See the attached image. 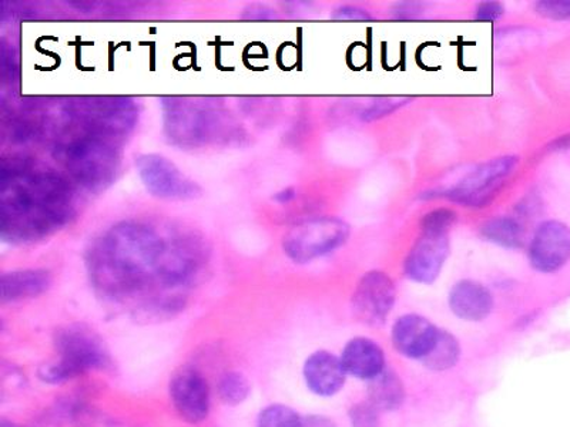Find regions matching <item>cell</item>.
Listing matches in <instances>:
<instances>
[{
    "label": "cell",
    "instance_id": "7",
    "mask_svg": "<svg viewBox=\"0 0 570 427\" xmlns=\"http://www.w3.org/2000/svg\"><path fill=\"white\" fill-rule=\"evenodd\" d=\"M395 301L396 286L391 276L381 271L367 272L354 290V317L368 327H381Z\"/></svg>",
    "mask_w": 570,
    "mask_h": 427
},
{
    "label": "cell",
    "instance_id": "2",
    "mask_svg": "<svg viewBox=\"0 0 570 427\" xmlns=\"http://www.w3.org/2000/svg\"><path fill=\"white\" fill-rule=\"evenodd\" d=\"M76 192L62 173L31 158L2 166V234L12 242L37 241L72 222Z\"/></svg>",
    "mask_w": 570,
    "mask_h": 427
},
{
    "label": "cell",
    "instance_id": "31",
    "mask_svg": "<svg viewBox=\"0 0 570 427\" xmlns=\"http://www.w3.org/2000/svg\"><path fill=\"white\" fill-rule=\"evenodd\" d=\"M0 427H19L15 424H12V422L2 420V424H0Z\"/></svg>",
    "mask_w": 570,
    "mask_h": 427
},
{
    "label": "cell",
    "instance_id": "30",
    "mask_svg": "<svg viewBox=\"0 0 570 427\" xmlns=\"http://www.w3.org/2000/svg\"><path fill=\"white\" fill-rule=\"evenodd\" d=\"M294 194H296V192H294L292 189L284 190L280 192L278 201H282V203H285V201H292L294 199Z\"/></svg>",
    "mask_w": 570,
    "mask_h": 427
},
{
    "label": "cell",
    "instance_id": "24",
    "mask_svg": "<svg viewBox=\"0 0 570 427\" xmlns=\"http://www.w3.org/2000/svg\"><path fill=\"white\" fill-rule=\"evenodd\" d=\"M353 427H381L380 411L368 401L358 402L349 410Z\"/></svg>",
    "mask_w": 570,
    "mask_h": 427
},
{
    "label": "cell",
    "instance_id": "12",
    "mask_svg": "<svg viewBox=\"0 0 570 427\" xmlns=\"http://www.w3.org/2000/svg\"><path fill=\"white\" fill-rule=\"evenodd\" d=\"M439 328L418 313L396 319L392 327V345L409 359L423 360L436 344Z\"/></svg>",
    "mask_w": 570,
    "mask_h": 427
},
{
    "label": "cell",
    "instance_id": "22",
    "mask_svg": "<svg viewBox=\"0 0 570 427\" xmlns=\"http://www.w3.org/2000/svg\"><path fill=\"white\" fill-rule=\"evenodd\" d=\"M411 98L408 97H380L371 102V105L367 106L366 109L359 115V119L363 121H376L382 119L391 112H394L401 107L408 105Z\"/></svg>",
    "mask_w": 570,
    "mask_h": 427
},
{
    "label": "cell",
    "instance_id": "3",
    "mask_svg": "<svg viewBox=\"0 0 570 427\" xmlns=\"http://www.w3.org/2000/svg\"><path fill=\"white\" fill-rule=\"evenodd\" d=\"M58 359L40 370L48 383H63L92 370L106 368L109 356L100 337L84 325L60 328L55 336Z\"/></svg>",
    "mask_w": 570,
    "mask_h": 427
},
{
    "label": "cell",
    "instance_id": "20",
    "mask_svg": "<svg viewBox=\"0 0 570 427\" xmlns=\"http://www.w3.org/2000/svg\"><path fill=\"white\" fill-rule=\"evenodd\" d=\"M217 393L218 398L227 406L241 405L250 396V380L247 379L246 375L237 372V370H230V372H226L219 378Z\"/></svg>",
    "mask_w": 570,
    "mask_h": 427
},
{
    "label": "cell",
    "instance_id": "18",
    "mask_svg": "<svg viewBox=\"0 0 570 427\" xmlns=\"http://www.w3.org/2000/svg\"><path fill=\"white\" fill-rule=\"evenodd\" d=\"M461 358V345L451 332L439 330L436 344L420 363L432 372H446Z\"/></svg>",
    "mask_w": 570,
    "mask_h": 427
},
{
    "label": "cell",
    "instance_id": "25",
    "mask_svg": "<svg viewBox=\"0 0 570 427\" xmlns=\"http://www.w3.org/2000/svg\"><path fill=\"white\" fill-rule=\"evenodd\" d=\"M536 12L541 16L554 19V21H570V0L537 2Z\"/></svg>",
    "mask_w": 570,
    "mask_h": 427
},
{
    "label": "cell",
    "instance_id": "21",
    "mask_svg": "<svg viewBox=\"0 0 570 427\" xmlns=\"http://www.w3.org/2000/svg\"><path fill=\"white\" fill-rule=\"evenodd\" d=\"M257 427H302V416L285 405H270L260 413Z\"/></svg>",
    "mask_w": 570,
    "mask_h": 427
},
{
    "label": "cell",
    "instance_id": "15",
    "mask_svg": "<svg viewBox=\"0 0 570 427\" xmlns=\"http://www.w3.org/2000/svg\"><path fill=\"white\" fill-rule=\"evenodd\" d=\"M450 308L455 317L468 322L487 319L494 309V297L487 286L476 281L464 280L453 285Z\"/></svg>",
    "mask_w": 570,
    "mask_h": 427
},
{
    "label": "cell",
    "instance_id": "19",
    "mask_svg": "<svg viewBox=\"0 0 570 427\" xmlns=\"http://www.w3.org/2000/svg\"><path fill=\"white\" fill-rule=\"evenodd\" d=\"M480 237L495 246L503 248H521L523 246L522 225L511 217H497L489 220L480 227Z\"/></svg>",
    "mask_w": 570,
    "mask_h": 427
},
{
    "label": "cell",
    "instance_id": "14",
    "mask_svg": "<svg viewBox=\"0 0 570 427\" xmlns=\"http://www.w3.org/2000/svg\"><path fill=\"white\" fill-rule=\"evenodd\" d=\"M349 377L371 380L387 368L385 354L381 346L368 337L357 336L344 346L340 356Z\"/></svg>",
    "mask_w": 570,
    "mask_h": 427
},
{
    "label": "cell",
    "instance_id": "4",
    "mask_svg": "<svg viewBox=\"0 0 570 427\" xmlns=\"http://www.w3.org/2000/svg\"><path fill=\"white\" fill-rule=\"evenodd\" d=\"M348 237L349 227L343 220L321 217L294 225L285 234L283 247L289 260L297 264H307L339 250L347 242Z\"/></svg>",
    "mask_w": 570,
    "mask_h": 427
},
{
    "label": "cell",
    "instance_id": "16",
    "mask_svg": "<svg viewBox=\"0 0 570 427\" xmlns=\"http://www.w3.org/2000/svg\"><path fill=\"white\" fill-rule=\"evenodd\" d=\"M51 283L50 274L44 270L13 271L0 280L2 301L17 303L22 299L39 297Z\"/></svg>",
    "mask_w": 570,
    "mask_h": 427
},
{
    "label": "cell",
    "instance_id": "13",
    "mask_svg": "<svg viewBox=\"0 0 570 427\" xmlns=\"http://www.w3.org/2000/svg\"><path fill=\"white\" fill-rule=\"evenodd\" d=\"M302 375L307 388L321 398L336 395L344 388L348 377L340 356L329 351H317L308 356Z\"/></svg>",
    "mask_w": 570,
    "mask_h": 427
},
{
    "label": "cell",
    "instance_id": "26",
    "mask_svg": "<svg viewBox=\"0 0 570 427\" xmlns=\"http://www.w3.org/2000/svg\"><path fill=\"white\" fill-rule=\"evenodd\" d=\"M504 13V9L501 3L498 2H484L478 4L475 12L476 21L494 22L498 21Z\"/></svg>",
    "mask_w": 570,
    "mask_h": 427
},
{
    "label": "cell",
    "instance_id": "1",
    "mask_svg": "<svg viewBox=\"0 0 570 427\" xmlns=\"http://www.w3.org/2000/svg\"><path fill=\"white\" fill-rule=\"evenodd\" d=\"M203 257L202 247L186 234L124 222L93 242L86 262L92 284L103 297L111 301L143 297L147 307L161 311L171 308L176 290L198 274Z\"/></svg>",
    "mask_w": 570,
    "mask_h": 427
},
{
    "label": "cell",
    "instance_id": "6",
    "mask_svg": "<svg viewBox=\"0 0 570 427\" xmlns=\"http://www.w3.org/2000/svg\"><path fill=\"white\" fill-rule=\"evenodd\" d=\"M218 112L213 107L195 106L191 100L173 98L166 107V133L176 143L199 145L209 143L218 133Z\"/></svg>",
    "mask_w": 570,
    "mask_h": 427
},
{
    "label": "cell",
    "instance_id": "28",
    "mask_svg": "<svg viewBox=\"0 0 570 427\" xmlns=\"http://www.w3.org/2000/svg\"><path fill=\"white\" fill-rule=\"evenodd\" d=\"M302 427H336L335 422L324 415L302 416Z\"/></svg>",
    "mask_w": 570,
    "mask_h": 427
},
{
    "label": "cell",
    "instance_id": "29",
    "mask_svg": "<svg viewBox=\"0 0 570 427\" xmlns=\"http://www.w3.org/2000/svg\"><path fill=\"white\" fill-rule=\"evenodd\" d=\"M409 3L401 4V7H396L395 16L399 19H408L417 15V12H415V9H418V7H408Z\"/></svg>",
    "mask_w": 570,
    "mask_h": 427
},
{
    "label": "cell",
    "instance_id": "23",
    "mask_svg": "<svg viewBox=\"0 0 570 427\" xmlns=\"http://www.w3.org/2000/svg\"><path fill=\"white\" fill-rule=\"evenodd\" d=\"M456 220L458 215L452 210H432L431 213L424 215V218L420 220V232L450 234Z\"/></svg>",
    "mask_w": 570,
    "mask_h": 427
},
{
    "label": "cell",
    "instance_id": "8",
    "mask_svg": "<svg viewBox=\"0 0 570 427\" xmlns=\"http://www.w3.org/2000/svg\"><path fill=\"white\" fill-rule=\"evenodd\" d=\"M135 167L143 185L158 199L187 200L198 195L199 187L166 157L146 154L139 157Z\"/></svg>",
    "mask_w": 570,
    "mask_h": 427
},
{
    "label": "cell",
    "instance_id": "10",
    "mask_svg": "<svg viewBox=\"0 0 570 427\" xmlns=\"http://www.w3.org/2000/svg\"><path fill=\"white\" fill-rule=\"evenodd\" d=\"M532 269L554 274L562 270L570 260V228L562 222L549 220L536 228L530 244Z\"/></svg>",
    "mask_w": 570,
    "mask_h": 427
},
{
    "label": "cell",
    "instance_id": "27",
    "mask_svg": "<svg viewBox=\"0 0 570 427\" xmlns=\"http://www.w3.org/2000/svg\"><path fill=\"white\" fill-rule=\"evenodd\" d=\"M334 19H347V21H367L371 15L357 7H341L333 13Z\"/></svg>",
    "mask_w": 570,
    "mask_h": 427
},
{
    "label": "cell",
    "instance_id": "17",
    "mask_svg": "<svg viewBox=\"0 0 570 427\" xmlns=\"http://www.w3.org/2000/svg\"><path fill=\"white\" fill-rule=\"evenodd\" d=\"M367 401L380 412L400 410L405 401V388L399 373L385 368L376 378L368 380Z\"/></svg>",
    "mask_w": 570,
    "mask_h": 427
},
{
    "label": "cell",
    "instance_id": "11",
    "mask_svg": "<svg viewBox=\"0 0 570 427\" xmlns=\"http://www.w3.org/2000/svg\"><path fill=\"white\" fill-rule=\"evenodd\" d=\"M450 256V234L424 233L404 262L405 275L418 284L436 283Z\"/></svg>",
    "mask_w": 570,
    "mask_h": 427
},
{
    "label": "cell",
    "instance_id": "9",
    "mask_svg": "<svg viewBox=\"0 0 570 427\" xmlns=\"http://www.w3.org/2000/svg\"><path fill=\"white\" fill-rule=\"evenodd\" d=\"M170 399L177 415L187 424L198 425L207 419L212 393L207 379L194 368L177 370L170 380Z\"/></svg>",
    "mask_w": 570,
    "mask_h": 427
},
{
    "label": "cell",
    "instance_id": "5",
    "mask_svg": "<svg viewBox=\"0 0 570 427\" xmlns=\"http://www.w3.org/2000/svg\"><path fill=\"white\" fill-rule=\"evenodd\" d=\"M520 157L501 156L480 164L468 176L447 192L448 199L455 203L480 206L489 203L501 190L503 182L515 170Z\"/></svg>",
    "mask_w": 570,
    "mask_h": 427
}]
</instances>
